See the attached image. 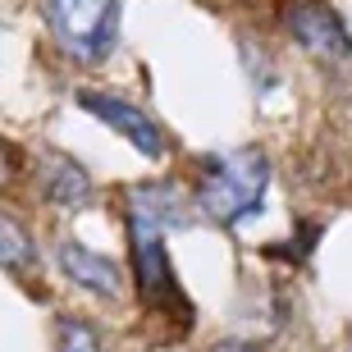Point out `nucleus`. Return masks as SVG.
<instances>
[{"instance_id":"1","label":"nucleus","mask_w":352,"mask_h":352,"mask_svg":"<svg viewBox=\"0 0 352 352\" xmlns=\"http://www.w3.org/2000/svg\"><path fill=\"white\" fill-rule=\"evenodd\" d=\"M270 188V160L256 146H234L220 156H206L197 165L192 206L215 224H243L261 210V197Z\"/></svg>"},{"instance_id":"2","label":"nucleus","mask_w":352,"mask_h":352,"mask_svg":"<svg viewBox=\"0 0 352 352\" xmlns=\"http://www.w3.org/2000/svg\"><path fill=\"white\" fill-rule=\"evenodd\" d=\"M46 23L65 55L101 65L119 37V0H46Z\"/></svg>"},{"instance_id":"3","label":"nucleus","mask_w":352,"mask_h":352,"mask_svg":"<svg viewBox=\"0 0 352 352\" xmlns=\"http://www.w3.org/2000/svg\"><path fill=\"white\" fill-rule=\"evenodd\" d=\"M160 224L142 220V215H129V252H133V279L142 288V302L156 307V311H170L192 320V302L183 298L179 279H174V265H170V252L160 243Z\"/></svg>"},{"instance_id":"4","label":"nucleus","mask_w":352,"mask_h":352,"mask_svg":"<svg viewBox=\"0 0 352 352\" xmlns=\"http://www.w3.org/2000/svg\"><path fill=\"white\" fill-rule=\"evenodd\" d=\"M284 28L311 60H352V37L348 23L339 19L334 5L325 0H288L284 5Z\"/></svg>"},{"instance_id":"5","label":"nucleus","mask_w":352,"mask_h":352,"mask_svg":"<svg viewBox=\"0 0 352 352\" xmlns=\"http://www.w3.org/2000/svg\"><path fill=\"white\" fill-rule=\"evenodd\" d=\"M78 105L91 119L110 124L119 138H129L146 160L165 156V133H160V124L146 115V110H138L133 101H124V96H115V91H78Z\"/></svg>"},{"instance_id":"6","label":"nucleus","mask_w":352,"mask_h":352,"mask_svg":"<svg viewBox=\"0 0 352 352\" xmlns=\"http://www.w3.org/2000/svg\"><path fill=\"white\" fill-rule=\"evenodd\" d=\"M55 261H60V270H65L82 293H91V298H110L115 302L119 293H124V274H119V265L110 261V256H101V252H91L87 243H78V238H60Z\"/></svg>"},{"instance_id":"7","label":"nucleus","mask_w":352,"mask_h":352,"mask_svg":"<svg viewBox=\"0 0 352 352\" xmlns=\"http://www.w3.org/2000/svg\"><path fill=\"white\" fill-rule=\"evenodd\" d=\"M37 188L55 210H82L91 201V174L74 156H60V151L37 156Z\"/></svg>"},{"instance_id":"8","label":"nucleus","mask_w":352,"mask_h":352,"mask_svg":"<svg viewBox=\"0 0 352 352\" xmlns=\"http://www.w3.org/2000/svg\"><path fill=\"white\" fill-rule=\"evenodd\" d=\"M129 215H142V220L160 224V229H174V224H188V201L174 183H138L129 188Z\"/></svg>"},{"instance_id":"9","label":"nucleus","mask_w":352,"mask_h":352,"mask_svg":"<svg viewBox=\"0 0 352 352\" xmlns=\"http://www.w3.org/2000/svg\"><path fill=\"white\" fill-rule=\"evenodd\" d=\"M0 261H5V270H28V265H37V243L28 238V229L14 215H5L0 220Z\"/></svg>"},{"instance_id":"10","label":"nucleus","mask_w":352,"mask_h":352,"mask_svg":"<svg viewBox=\"0 0 352 352\" xmlns=\"http://www.w3.org/2000/svg\"><path fill=\"white\" fill-rule=\"evenodd\" d=\"M51 352H101V334H96L87 320H78V316H60V320H55Z\"/></svg>"},{"instance_id":"11","label":"nucleus","mask_w":352,"mask_h":352,"mask_svg":"<svg viewBox=\"0 0 352 352\" xmlns=\"http://www.w3.org/2000/svg\"><path fill=\"white\" fill-rule=\"evenodd\" d=\"M210 352H252V348H248V343H215Z\"/></svg>"}]
</instances>
